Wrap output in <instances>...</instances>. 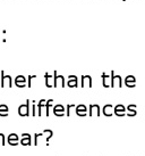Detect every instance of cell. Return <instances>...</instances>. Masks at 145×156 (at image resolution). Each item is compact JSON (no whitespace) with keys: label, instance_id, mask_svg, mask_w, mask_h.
Returning a JSON list of instances; mask_svg holds the SVG:
<instances>
[{"label":"cell","instance_id":"7c38bea8","mask_svg":"<svg viewBox=\"0 0 145 156\" xmlns=\"http://www.w3.org/2000/svg\"><path fill=\"white\" fill-rule=\"evenodd\" d=\"M82 87L91 88L92 87V78L90 75H83L82 76Z\"/></svg>","mask_w":145,"mask_h":156},{"label":"cell","instance_id":"2e32d148","mask_svg":"<svg viewBox=\"0 0 145 156\" xmlns=\"http://www.w3.org/2000/svg\"><path fill=\"white\" fill-rule=\"evenodd\" d=\"M77 84H78V79H77L76 75H69L67 86H68L69 88H76Z\"/></svg>","mask_w":145,"mask_h":156},{"label":"cell","instance_id":"4316f807","mask_svg":"<svg viewBox=\"0 0 145 156\" xmlns=\"http://www.w3.org/2000/svg\"><path fill=\"white\" fill-rule=\"evenodd\" d=\"M1 82H2V81H1V76H0V87H1Z\"/></svg>","mask_w":145,"mask_h":156},{"label":"cell","instance_id":"4fadbf2b","mask_svg":"<svg viewBox=\"0 0 145 156\" xmlns=\"http://www.w3.org/2000/svg\"><path fill=\"white\" fill-rule=\"evenodd\" d=\"M90 116H100V106L96 104L90 105V113H89Z\"/></svg>","mask_w":145,"mask_h":156},{"label":"cell","instance_id":"5b68a950","mask_svg":"<svg viewBox=\"0 0 145 156\" xmlns=\"http://www.w3.org/2000/svg\"><path fill=\"white\" fill-rule=\"evenodd\" d=\"M125 84L128 88H135L136 87V79L134 75H127L125 78Z\"/></svg>","mask_w":145,"mask_h":156},{"label":"cell","instance_id":"7402d4cb","mask_svg":"<svg viewBox=\"0 0 145 156\" xmlns=\"http://www.w3.org/2000/svg\"><path fill=\"white\" fill-rule=\"evenodd\" d=\"M52 103H53V100L49 99L47 101V104H46V115H47V116H49V109H50V107H51Z\"/></svg>","mask_w":145,"mask_h":156},{"label":"cell","instance_id":"3957f363","mask_svg":"<svg viewBox=\"0 0 145 156\" xmlns=\"http://www.w3.org/2000/svg\"><path fill=\"white\" fill-rule=\"evenodd\" d=\"M7 143L10 146H17L18 144L21 143V139H19L17 133H10L8 136V138H7Z\"/></svg>","mask_w":145,"mask_h":156},{"label":"cell","instance_id":"ffe728a7","mask_svg":"<svg viewBox=\"0 0 145 156\" xmlns=\"http://www.w3.org/2000/svg\"><path fill=\"white\" fill-rule=\"evenodd\" d=\"M46 104H47V101H46L44 99H41L40 101H39V104H38V108H39L38 115L39 116L42 115V109H43V107H46Z\"/></svg>","mask_w":145,"mask_h":156},{"label":"cell","instance_id":"603a6c76","mask_svg":"<svg viewBox=\"0 0 145 156\" xmlns=\"http://www.w3.org/2000/svg\"><path fill=\"white\" fill-rule=\"evenodd\" d=\"M0 145L1 146H5L6 145V141H5V134L0 133Z\"/></svg>","mask_w":145,"mask_h":156},{"label":"cell","instance_id":"484cf974","mask_svg":"<svg viewBox=\"0 0 145 156\" xmlns=\"http://www.w3.org/2000/svg\"><path fill=\"white\" fill-rule=\"evenodd\" d=\"M34 78H36L35 75H31V76H29V86H27V87H31V81H32V79H34Z\"/></svg>","mask_w":145,"mask_h":156},{"label":"cell","instance_id":"cb8c5ba5","mask_svg":"<svg viewBox=\"0 0 145 156\" xmlns=\"http://www.w3.org/2000/svg\"><path fill=\"white\" fill-rule=\"evenodd\" d=\"M74 106H75V105H72V104L67 106V113H66V115H67V116L70 115V109H72V107H74Z\"/></svg>","mask_w":145,"mask_h":156},{"label":"cell","instance_id":"9a60e30c","mask_svg":"<svg viewBox=\"0 0 145 156\" xmlns=\"http://www.w3.org/2000/svg\"><path fill=\"white\" fill-rule=\"evenodd\" d=\"M76 114L78 116H86V114H87V108H86L85 105H78L76 106Z\"/></svg>","mask_w":145,"mask_h":156},{"label":"cell","instance_id":"7a4b0ae2","mask_svg":"<svg viewBox=\"0 0 145 156\" xmlns=\"http://www.w3.org/2000/svg\"><path fill=\"white\" fill-rule=\"evenodd\" d=\"M116 86H118L119 88L123 87V79L120 75H116L115 72H111V87L113 88Z\"/></svg>","mask_w":145,"mask_h":156},{"label":"cell","instance_id":"ba28073f","mask_svg":"<svg viewBox=\"0 0 145 156\" xmlns=\"http://www.w3.org/2000/svg\"><path fill=\"white\" fill-rule=\"evenodd\" d=\"M102 112H103V115L110 117V116H112V115L115 114V107H113L111 104H108V105H106V106L103 107Z\"/></svg>","mask_w":145,"mask_h":156},{"label":"cell","instance_id":"6da1fadb","mask_svg":"<svg viewBox=\"0 0 145 156\" xmlns=\"http://www.w3.org/2000/svg\"><path fill=\"white\" fill-rule=\"evenodd\" d=\"M18 114L21 116H29L30 115V100H26V104H23L18 107Z\"/></svg>","mask_w":145,"mask_h":156},{"label":"cell","instance_id":"277c9868","mask_svg":"<svg viewBox=\"0 0 145 156\" xmlns=\"http://www.w3.org/2000/svg\"><path fill=\"white\" fill-rule=\"evenodd\" d=\"M1 88L5 87H12V78L9 75H5V72L1 71Z\"/></svg>","mask_w":145,"mask_h":156},{"label":"cell","instance_id":"44dd1931","mask_svg":"<svg viewBox=\"0 0 145 156\" xmlns=\"http://www.w3.org/2000/svg\"><path fill=\"white\" fill-rule=\"evenodd\" d=\"M43 133H44V136H46V141H47V145H48V144H49V140H50V138L53 136V132H52V130H49V129H47V130L43 131Z\"/></svg>","mask_w":145,"mask_h":156},{"label":"cell","instance_id":"52a82bcc","mask_svg":"<svg viewBox=\"0 0 145 156\" xmlns=\"http://www.w3.org/2000/svg\"><path fill=\"white\" fill-rule=\"evenodd\" d=\"M53 76H55V87H61L64 88L65 87V79L62 75H57V72L55 71V74H53Z\"/></svg>","mask_w":145,"mask_h":156},{"label":"cell","instance_id":"d4e9b609","mask_svg":"<svg viewBox=\"0 0 145 156\" xmlns=\"http://www.w3.org/2000/svg\"><path fill=\"white\" fill-rule=\"evenodd\" d=\"M32 115L33 116H35L36 115V105L33 104V108H32Z\"/></svg>","mask_w":145,"mask_h":156},{"label":"cell","instance_id":"e0dca14e","mask_svg":"<svg viewBox=\"0 0 145 156\" xmlns=\"http://www.w3.org/2000/svg\"><path fill=\"white\" fill-rule=\"evenodd\" d=\"M102 83L104 88H109L111 87V76L107 75L106 73H102Z\"/></svg>","mask_w":145,"mask_h":156},{"label":"cell","instance_id":"30bf717a","mask_svg":"<svg viewBox=\"0 0 145 156\" xmlns=\"http://www.w3.org/2000/svg\"><path fill=\"white\" fill-rule=\"evenodd\" d=\"M15 86L18 88H24L26 86V79L24 75H17L15 79Z\"/></svg>","mask_w":145,"mask_h":156},{"label":"cell","instance_id":"d6986e66","mask_svg":"<svg viewBox=\"0 0 145 156\" xmlns=\"http://www.w3.org/2000/svg\"><path fill=\"white\" fill-rule=\"evenodd\" d=\"M8 112H9V108L7 105H0V116H8Z\"/></svg>","mask_w":145,"mask_h":156},{"label":"cell","instance_id":"9c48e42d","mask_svg":"<svg viewBox=\"0 0 145 156\" xmlns=\"http://www.w3.org/2000/svg\"><path fill=\"white\" fill-rule=\"evenodd\" d=\"M125 112H126V107L124 105L118 104L115 106V115H117V116H125L126 115Z\"/></svg>","mask_w":145,"mask_h":156},{"label":"cell","instance_id":"8fae6325","mask_svg":"<svg viewBox=\"0 0 145 156\" xmlns=\"http://www.w3.org/2000/svg\"><path fill=\"white\" fill-rule=\"evenodd\" d=\"M53 113H55L56 116H64L65 115V107L62 106V105H56V106H53Z\"/></svg>","mask_w":145,"mask_h":156},{"label":"cell","instance_id":"ac0fdd59","mask_svg":"<svg viewBox=\"0 0 145 156\" xmlns=\"http://www.w3.org/2000/svg\"><path fill=\"white\" fill-rule=\"evenodd\" d=\"M127 111L129 113H127V115L128 116H136V114H137V112H136V105L135 104H130V105H128L127 106Z\"/></svg>","mask_w":145,"mask_h":156},{"label":"cell","instance_id":"8992f818","mask_svg":"<svg viewBox=\"0 0 145 156\" xmlns=\"http://www.w3.org/2000/svg\"><path fill=\"white\" fill-rule=\"evenodd\" d=\"M21 144L23 146H31L32 145V137L29 133H23L21 136Z\"/></svg>","mask_w":145,"mask_h":156},{"label":"cell","instance_id":"5bb4252c","mask_svg":"<svg viewBox=\"0 0 145 156\" xmlns=\"http://www.w3.org/2000/svg\"><path fill=\"white\" fill-rule=\"evenodd\" d=\"M44 78H46V86L48 88L55 87V76H52L51 74L49 73H46Z\"/></svg>","mask_w":145,"mask_h":156}]
</instances>
